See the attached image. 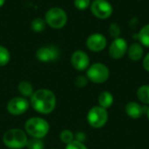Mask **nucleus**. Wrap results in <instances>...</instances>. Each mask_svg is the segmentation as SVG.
<instances>
[{"label": "nucleus", "mask_w": 149, "mask_h": 149, "mask_svg": "<svg viewBox=\"0 0 149 149\" xmlns=\"http://www.w3.org/2000/svg\"><path fill=\"white\" fill-rule=\"evenodd\" d=\"M30 102L36 112L42 114H49L56 108L57 98L52 91L42 88L33 93Z\"/></svg>", "instance_id": "obj_1"}, {"label": "nucleus", "mask_w": 149, "mask_h": 149, "mask_svg": "<svg viewBox=\"0 0 149 149\" xmlns=\"http://www.w3.org/2000/svg\"><path fill=\"white\" fill-rule=\"evenodd\" d=\"M24 131L31 138L43 139L48 134L50 125L43 118L32 117L26 120L24 124Z\"/></svg>", "instance_id": "obj_2"}, {"label": "nucleus", "mask_w": 149, "mask_h": 149, "mask_svg": "<svg viewBox=\"0 0 149 149\" xmlns=\"http://www.w3.org/2000/svg\"><path fill=\"white\" fill-rule=\"evenodd\" d=\"M3 142L5 147L10 149L24 148L28 142L27 134L19 128L9 129L3 136Z\"/></svg>", "instance_id": "obj_3"}, {"label": "nucleus", "mask_w": 149, "mask_h": 149, "mask_svg": "<svg viewBox=\"0 0 149 149\" xmlns=\"http://www.w3.org/2000/svg\"><path fill=\"white\" fill-rule=\"evenodd\" d=\"M67 14L65 10L60 7L54 6L50 8L45 16L46 24L52 29H62L67 23Z\"/></svg>", "instance_id": "obj_4"}, {"label": "nucleus", "mask_w": 149, "mask_h": 149, "mask_svg": "<svg viewBox=\"0 0 149 149\" xmlns=\"http://www.w3.org/2000/svg\"><path fill=\"white\" fill-rule=\"evenodd\" d=\"M86 77L88 80L94 84H103L108 80L110 77V70L103 63H93L87 68Z\"/></svg>", "instance_id": "obj_5"}, {"label": "nucleus", "mask_w": 149, "mask_h": 149, "mask_svg": "<svg viewBox=\"0 0 149 149\" xmlns=\"http://www.w3.org/2000/svg\"><path fill=\"white\" fill-rule=\"evenodd\" d=\"M108 113L107 110L100 107H93L87 113L86 120L88 124L95 129L103 127L108 121Z\"/></svg>", "instance_id": "obj_6"}, {"label": "nucleus", "mask_w": 149, "mask_h": 149, "mask_svg": "<svg viewBox=\"0 0 149 149\" xmlns=\"http://www.w3.org/2000/svg\"><path fill=\"white\" fill-rule=\"evenodd\" d=\"M90 8L93 15L100 19H107L113 12V5L107 0H93Z\"/></svg>", "instance_id": "obj_7"}, {"label": "nucleus", "mask_w": 149, "mask_h": 149, "mask_svg": "<svg viewBox=\"0 0 149 149\" xmlns=\"http://www.w3.org/2000/svg\"><path fill=\"white\" fill-rule=\"evenodd\" d=\"M30 107V102L24 97H15L10 99L7 105L6 109L8 113L13 116H19L24 114Z\"/></svg>", "instance_id": "obj_8"}, {"label": "nucleus", "mask_w": 149, "mask_h": 149, "mask_svg": "<svg viewBox=\"0 0 149 149\" xmlns=\"http://www.w3.org/2000/svg\"><path fill=\"white\" fill-rule=\"evenodd\" d=\"M60 52L57 46L45 45L38 49L36 52V58L42 63H49L57 60L59 58Z\"/></svg>", "instance_id": "obj_9"}, {"label": "nucleus", "mask_w": 149, "mask_h": 149, "mask_svg": "<svg viewBox=\"0 0 149 149\" xmlns=\"http://www.w3.org/2000/svg\"><path fill=\"white\" fill-rule=\"evenodd\" d=\"M127 49H128V44L127 40L120 37L114 38L113 41L111 43L108 49V52L112 58L120 59L127 54Z\"/></svg>", "instance_id": "obj_10"}, {"label": "nucleus", "mask_w": 149, "mask_h": 149, "mask_svg": "<svg viewBox=\"0 0 149 149\" xmlns=\"http://www.w3.org/2000/svg\"><path fill=\"white\" fill-rule=\"evenodd\" d=\"M86 44L90 51L93 52H100L106 49L107 45V40L103 34L96 32L91 34L86 38Z\"/></svg>", "instance_id": "obj_11"}, {"label": "nucleus", "mask_w": 149, "mask_h": 149, "mask_svg": "<svg viewBox=\"0 0 149 149\" xmlns=\"http://www.w3.org/2000/svg\"><path fill=\"white\" fill-rule=\"evenodd\" d=\"M71 63L75 70L82 72L90 66V58L86 52L78 50L72 54Z\"/></svg>", "instance_id": "obj_12"}, {"label": "nucleus", "mask_w": 149, "mask_h": 149, "mask_svg": "<svg viewBox=\"0 0 149 149\" xmlns=\"http://www.w3.org/2000/svg\"><path fill=\"white\" fill-rule=\"evenodd\" d=\"M148 107L145 106H142L135 101H130L128 102L125 107V112L126 114L132 118V119H140L144 113H147Z\"/></svg>", "instance_id": "obj_13"}, {"label": "nucleus", "mask_w": 149, "mask_h": 149, "mask_svg": "<svg viewBox=\"0 0 149 149\" xmlns=\"http://www.w3.org/2000/svg\"><path fill=\"white\" fill-rule=\"evenodd\" d=\"M127 56L132 61H139L143 58L144 49L141 43H134L127 49Z\"/></svg>", "instance_id": "obj_14"}, {"label": "nucleus", "mask_w": 149, "mask_h": 149, "mask_svg": "<svg viewBox=\"0 0 149 149\" xmlns=\"http://www.w3.org/2000/svg\"><path fill=\"white\" fill-rule=\"evenodd\" d=\"M113 101H114V98H113V95L108 92V91H104V92H101L98 97V103H99V106L105 108V109H108L110 108L113 104Z\"/></svg>", "instance_id": "obj_15"}, {"label": "nucleus", "mask_w": 149, "mask_h": 149, "mask_svg": "<svg viewBox=\"0 0 149 149\" xmlns=\"http://www.w3.org/2000/svg\"><path fill=\"white\" fill-rule=\"evenodd\" d=\"M17 89H18L19 93L22 95V97H24V98H27V97L31 98L34 93V89H33L32 85L30 82L25 81V80L19 82Z\"/></svg>", "instance_id": "obj_16"}, {"label": "nucleus", "mask_w": 149, "mask_h": 149, "mask_svg": "<svg viewBox=\"0 0 149 149\" xmlns=\"http://www.w3.org/2000/svg\"><path fill=\"white\" fill-rule=\"evenodd\" d=\"M136 95L138 100L141 103L145 105H149V85L141 86L137 89Z\"/></svg>", "instance_id": "obj_17"}, {"label": "nucleus", "mask_w": 149, "mask_h": 149, "mask_svg": "<svg viewBox=\"0 0 149 149\" xmlns=\"http://www.w3.org/2000/svg\"><path fill=\"white\" fill-rule=\"evenodd\" d=\"M137 38L143 46L149 47V24L141 28L137 34Z\"/></svg>", "instance_id": "obj_18"}, {"label": "nucleus", "mask_w": 149, "mask_h": 149, "mask_svg": "<svg viewBox=\"0 0 149 149\" xmlns=\"http://www.w3.org/2000/svg\"><path fill=\"white\" fill-rule=\"evenodd\" d=\"M46 25H47V24L45 19H43L42 17H36L32 20L31 27L33 31L41 32L45 29Z\"/></svg>", "instance_id": "obj_19"}, {"label": "nucleus", "mask_w": 149, "mask_h": 149, "mask_svg": "<svg viewBox=\"0 0 149 149\" xmlns=\"http://www.w3.org/2000/svg\"><path fill=\"white\" fill-rule=\"evenodd\" d=\"M10 59V54L9 50L3 46L0 45V66H4L6 65Z\"/></svg>", "instance_id": "obj_20"}, {"label": "nucleus", "mask_w": 149, "mask_h": 149, "mask_svg": "<svg viewBox=\"0 0 149 149\" xmlns=\"http://www.w3.org/2000/svg\"><path fill=\"white\" fill-rule=\"evenodd\" d=\"M59 138H60V141L65 143V145L71 143L72 141H74V134L72 131L68 130V129H65L63 130L60 134H59Z\"/></svg>", "instance_id": "obj_21"}, {"label": "nucleus", "mask_w": 149, "mask_h": 149, "mask_svg": "<svg viewBox=\"0 0 149 149\" xmlns=\"http://www.w3.org/2000/svg\"><path fill=\"white\" fill-rule=\"evenodd\" d=\"M26 148L28 149H45V144L41 139L31 138L28 140Z\"/></svg>", "instance_id": "obj_22"}, {"label": "nucleus", "mask_w": 149, "mask_h": 149, "mask_svg": "<svg viewBox=\"0 0 149 149\" xmlns=\"http://www.w3.org/2000/svg\"><path fill=\"white\" fill-rule=\"evenodd\" d=\"M108 31L111 37H113V38H117L120 37L121 28L117 23H112L108 28Z\"/></svg>", "instance_id": "obj_23"}, {"label": "nucleus", "mask_w": 149, "mask_h": 149, "mask_svg": "<svg viewBox=\"0 0 149 149\" xmlns=\"http://www.w3.org/2000/svg\"><path fill=\"white\" fill-rule=\"evenodd\" d=\"M88 79L86 76H84V75H79L75 78V80H74V84L77 87L79 88H84L87 86L88 84Z\"/></svg>", "instance_id": "obj_24"}, {"label": "nucleus", "mask_w": 149, "mask_h": 149, "mask_svg": "<svg viewBox=\"0 0 149 149\" xmlns=\"http://www.w3.org/2000/svg\"><path fill=\"white\" fill-rule=\"evenodd\" d=\"M73 3L75 8H77L79 10H84L90 7L92 2L91 0H74Z\"/></svg>", "instance_id": "obj_25"}, {"label": "nucleus", "mask_w": 149, "mask_h": 149, "mask_svg": "<svg viewBox=\"0 0 149 149\" xmlns=\"http://www.w3.org/2000/svg\"><path fill=\"white\" fill-rule=\"evenodd\" d=\"M65 149H88L87 147L83 143V142H79L78 141H73L71 143L67 144Z\"/></svg>", "instance_id": "obj_26"}, {"label": "nucleus", "mask_w": 149, "mask_h": 149, "mask_svg": "<svg viewBox=\"0 0 149 149\" xmlns=\"http://www.w3.org/2000/svg\"><path fill=\"white\" fill-rule=\"evenodd\" d=\"M86 134L83 133V132H78L75 135H74V140L75 141H78L79 142H84L86 141Z\"/></svg>", "instance_id": "obj_27"}, {"label": "nucleus", "mask_w": 149, "mask_h": 149, "mask_svg": "<svg viewBox=\"0 0 149 149\" xmlns=\"http://www.w3.org/2000/svg\"><path fill=\"white\" fill-rule=\"evenodd\" d=\"M143 67L144 69L149 72V52H148V54L144 57L143 58V62H142Z\"/></svg>", "instance_id": "obj_28"}, {"label": "nucleus", "mask_w": 149, "mask_h": 149, "mask_svg": "<svg viewBox=\"0 0 149 149\" xmlns=\"http://www.w3.org/2000/svg\"><path fill=\"white\" fill-rule=\"evenodd\" d=\"M5 1H6V0H0V8H1V7H3V6L4 5Z\"/></svg>", "instance_id": "obj_29"}, {"label": "nucleus", "mask_w": 149, "mask_h": 149, "mask_svg": "<svg viewBox=\"0 0 149 149\" xmlns=\"http://www.w3.org/2000/svg\"><path fill=\"white\" fill-rule=\"evenodd\" d=\"M146 115H147V118H148V121H149V107H148V109H147V113H146Z\"/></svg>", "instance_id": "obj_30"}, {"label": "nucleus", "mask_w": 149, "mask_h": 149, "mask_svg": "<svg viewBox=\"0 0 149 149\" xmlns=\"http://www.w3.org/2000/svg\"><path fill=\"white\" fill-rule=\"evenodd\" d=\"M52 149H55V148H52Z\"/></svg>", "instance_id": "obj_31"}]
</instances>
